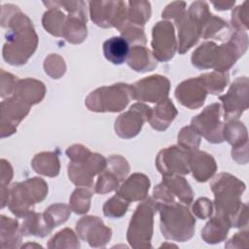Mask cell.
<instances>
[{
	"label": "cell",
	"mask_w": 249,
	"mask_h": 249,
	"mask_svg": "<svg viewBox=\"0 0 249 249\" xmlns=\"http://www.w3.org/2000/svg\"><path fill=\"white\" fill-rule=\"evenodd\" d=\"M160 210V229L166 238L185 241L193 236L195 220L185 206L172 202L158 204Z\"/></svg>",
	"instance_id": "cell-1"
},
{
	"label": "cell",
	"mask_w": 249,
	"mask_h": 249,
	"mask_svg": "<svg viewBox=\"0 0 249 249\" xmlns=\"http://www.w3.org/2000/svg\"><path fill=\"white\" fill-rule=\"evenodd\" d=\"M130 98H133L132 87L118 84L92 91L87 98L86 104L91 111L118 112L126 106Z\"/></svg>",
	"instance_id": "cell-2"
},
{
	"label": "cell",
	"mask_w": 249,
	"mask_h": 249,
	"mask_svg": "<svg viewBox=\"0 0 249 249\" xmlns=\"http://www.w3.org/2000/svg\"><path fill=\"white\" fill-rule=\"evenodd\" d=\"M155 212V204L152 199L144 201L140 204L130 221L127 231V240L131 246L137 247L149 246L153 232V216Z\"/></svg>",
	"instance_id": "cell-3"
},
{
	"label": "cell",
	"mask_w": 249,
	"mask_h": 249,
	"mask_svg": "<svg viewBox=\"0 0 249 249\" xmlns=\"http://www.w3.org/2000/svg\"><path fill=\"white\" fill-rule=\"evenodd\" d=\"M221 105L214 103L192 120L191 127L202 134L209 142L220 143L224 140L223 124L220 121Z\"/></svg>",
	"instance_id": "cell-4"
},
{
	"label": "cell",
	"mask_w": 249,
	"mask_h": 249,
	"mask_svg": "<svg viewBox=\"0 0 249 249\" xmlns=\"http://www.w3.org/2000/svg\"><path fill=\"white\" fill-rule=\"evenodd\" d=\"M191 154L189 150L182 147H168L162 150L157 159L159 170L165 175L172 173L188 174L190 171Z\"/></svg>",
	"instance_id": "cell-5"
},
{
	"label": "cell",
	"mask_w": 249,
	"mask_h": 249,
	"mask_svg": "<svg viewBox=\"0 0 249 249\" xmlns=\"http://www.w3.org/2000/svg\"><path fill=\"white\" fill-rule=\"evenodd\" d=\"M169 81L165 77L151 76L135 83L132 87L133 98L141 101L160 102L168 94Z\"/></svg>",
	"instance_id": "cell-6"
},
{
	"label": "cell",
	"mask_w": 249,
	"mask_h": 249,
	"mask_svg": "<svg viewBox=\"0 0 249 249\" xmlns=\"http://www.w3.org/2000/svg\"><path fill=\"white\" fill-rule=\"evenodd\" d=\"M151 110L142 104H134L125 114L120 116L115 123L116 132L123 138L135 136L142 127L145 120L150 119Z\"/></svg>",
	"instance_id": "cell-7"
},
{
	"label": "cell",
	"mask_w": 249,
	"mask_h": 249,
	"mask_svg": "<svg viewBox=\"0 0 249 249\" xmlns=\"http://www.w3.org/2000/svg\"><path fill=\"white\" fill-rule=\"evenodd\" d=\"M152 47L154 56L159 60H168L175 53L176 43L174 37V29L170 22H158L153 28Z\"/></svg>",
	"instance_id": "cell-8"
},
{
	"label": "cell",
	"mask_w": 249,
	"mask_h": 249,
	"mask_svg": "<svg viewBox=\"0 0 249 249\" xmlns=\"http://www.w3.org/2000/svg\"><path fill=\"white\" fill-rule=\"evenodd\" d=\"M225 106V119L238 116L248 107V80L246 77L238 78L232 83L229 92L220 96Z\"/></svg>",
	"instance_id": "cell-9"
},
{
	"label": "cell",
	"mask_w": 249,
	"mask_h": 249,
	"mask_svg": "<svg viewBox=\"0 0 249 249\" xmlns=\"http://www.w3.org/2000/svg\"><path fill=\"white\" fill-rule=\"evenodd\" d=\"M206 94L207 89L201 77L183 82L175 90L176 98L182 105L190 109L201 106L204 102Z\"/></svg>",
	"instance_id": "cell-10"
},
{
	"label": "cell",
	"mask_w": 249,
	"mask_h": 249,
	"mask_svg": "<svg viewBox=\"0 0 249 249\" xmlns=\"http://www.w3.org/2000/svg\"><path fill=\"white\" fill-rule=\"evenodd\" d=\"M149 187V178L143 174H134L130 176L128 180L121 187L118 195L126 201L138 200L146 196Z\"/></svg>",
	"instance_id": "cell-11"
},
{
	"label": "cell",
	"mask_w": 249,
	"mask_h": 249,
	"mask_svg": "<svg viewBox=\"0 0 249 249\" xmlns=\"http://www.w3.org/2000/svg\"><path fill=\"white\" fill-rule=\"evenodd\" d=\"M103 53L113 64L124 63L129 54V45L123 36H114L103 43Z\"/></svg>",
	"instance_id": "cell-12"
},
{
	"label": "cell",
	"mask_w": 249,
	"mask_h": 249,
	"mask_svg": "<svg viewBox=\"0 0 249 249\" xmlns=\"http://www.w3.org/2000/svg\"><path fill=\"white\" fill-rule=\"evenodd\" d=\"M177 111L173 104L170 102V100L165 98L160 101L158 106L154 108V115L151 114L149 121L151 123V125L155 129L164 130L169 125V123L165 120L163 116H166L171 120H174Z\"/></svg>",
	"instance_id": "cell-13"
},
{
	"label": "cell",
	"mask_w": 249,
	"mask_h": 249,
	"mask_svg": "<svg viewBox=\"0 0 249 249\" xmlns=\"http://www.w3.org/2000/svg\"><path fill=\"white\" fill-rule=\"evenodd\" d=\"M140 63L139 72H145V71H151L153 68L157 66V60L153 58L150 52L145 49L144 47L140 46H134L128 54L127 57V63L128 65L133 68L136 71V68Z\"/></svg>",
	"instance_id": "cell-14"
},
{
	"label": "cell",
	"mask_w": 249,
	"mask_h": 249,
	"mask_svg": "<svg viewBox=\"0 0 249 249\" xmlns=\"http://www.w3.org/2000/svg\"><path fill=\"white\" fill-rule=\"evenodd\" d=\"M128 206V201L124 202L120 199V196H116L110 200H107L104 205V214L108 217H121L123 216Z\"/></svg>",
	"instance_id": "cell-15"
},
{
	"label": "cell",
	"mask_w": 249,
	"mask_h": 249,
	"mask_svg": "<svg viewBox=\"0 0 249 249\" xmlns=\"http://www.w3.org/2000/svg\"><path fill=\"white\" fill-rule=\"evenodd\" d=\"M118 180L113 174L107 172L102 174L97 182L96 185V192L97 193H107L115 190L118 187Z\"/></svg>",
	"instance_id": "cell-16"
}]
</instances>
